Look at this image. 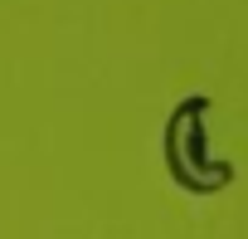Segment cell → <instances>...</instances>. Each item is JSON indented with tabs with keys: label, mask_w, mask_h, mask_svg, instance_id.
Instances as JSON below:
<instances>
[{
	"label": "cell",
	"mask_w": 248,
	"mask_h": 239,
	"mask_svg": "<svg viewBox=\"0 0 248 239\" xmlns=\"http://www.w3.org/2000/svg\"><path fill=\"white\" fill-rule=\"evenodd\" d=\"M204 117H209V98H185L166 122V166L195 195H214V190H224L233 181V166L209 152Z\"/></svg>",
	"instance_id": "1"
}]
</instances>
